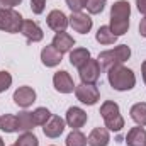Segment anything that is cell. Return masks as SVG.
<instances>
[{
  "mask_svg": "<svg viewBox=\"0 0 146 146\" xmlns=\"http://www.w3.org/2000/svg\"><path fill=\"white\" fill-rule=\"evenodd\" d=\"M68 21H70V26L73 27V31H76L80 34H87L94 26L92 19L87 14H82V12H72Z\"/></svg>",
  "mask_w": 146,
  "mask_h": 146,
  "instance_id": "ba28073f",
  "label": "cell"
},
{
  "mask_svg": "<svg viewBox=\"0 0 146 146\" xmlns=\"http://www.w3.org/2000/svg\"><path fill=\"white\" fill-rule=\"evenodd\" d=\"M75 95L82 104L87 106H94L97 104V100L100 99V92L95 85H87V83H80L75 87Z\"/></svg>",
  "mask_w": 146,
  "mask_h": 146,
  "instance_id": "5b68a950",
  "label": "cell"
},
{
  "mask_svg": "<svg viewBox=\"0 0 146 146\" xmlns=\"http://www.w3.org/2000/svg\"><path fill=\"white\" fill-rule=\"evenodd\" d=\"M0 146H3V139L2 138H0Z\"/></svg>",
  "mask_w": 146,
  "mask_h": 146,
  "instance_id": "d590c367",
  "label": "cell"
},
{
  "mask_svg": "<svg viewBox=\"0 0 146 146\" xmlns=\"http://www.w3.org/2000/svg\"><path fill=\"white\" fill-rule=\"evenodd\" d=\"M14 102H15L19 107H22V109L31 107V106L36 102V92H34V88H31V87H27V85L19 87V88L14 92Z\"/></svg>",
  "mask_w": 146,
  "mask_h": 146,
  "instance_id": "52a82bcc",
  "label": "cell"
},
{
  "mask_svg": "<svg viewBox=\"0 0 146 146\" xmlns=\"http://www.w3.org/2000/svg\"><path fill=\"white\" fill-rule=\"evenodd\" d=\"M107 78H109L110 87L117 92H126L131 90L136 85V75L133 70L122 66V65H115L107 70Z\"/></svg>",
  "mask_w": 146,
  "mask_h": 146,
  "instance_id": "6da1fadb",
  "label": "cell"
},
{
  "mask_svg": "<svg viewBox=\"0 0 146 146\" xmlns=\"http://www.w3.org/2000/svg\"><path fill=\"white\" fill-rule=\"evenodd\" d=\"M131 5L127 0H119L110 7V19H129Z\"/></svg>",
  "mask_w": 146,
  "mask_h": 146,
  "instance_id": "ac0fdd59",
  "label": "cell"
},
{
  "mask_svg": "<svg viewBox=\"0 0 146 146\" xmlns=\"http://www.w3.org/2000/svg\"><path fill=\"white\" fill-rule=\"evenodd\" d=\"M51 115H53V114L46 109V107H37V109L33 112V117H34L36 126H44V124L49 121V117H51Z\"/></svg>",
  "mask_w": 146,
  "mask_h": 146,
  "instance_id": "4316f807",
  "label": "cell"
},
{
  "mask_svg": "<svg viewBox=\"0 0 146 146\" xmlns=\"http://www.w3.org/2000/svg\"><path fill=\"white\" fill-rule=\"evenodd\" d=\"M17 121H19V131H24V133L31 131V129L36 126V122H34V117H33V112H27V110H22V112H19V115H17Z\"/></svg>",
  "mask_w": 146,
  "mask_h": 146,
  "instance_id": "7402d4cb",
  "label": "cell"
},
{
  "mask_svg": "<svg viewBox=\"0 0 146 146\" xmlns=\"http://www.w3.org/2000/svg\"><path fill=\"white\" fill-rule=\"evenodd\" d=\"M136 5H138V10L146 15V0H136Z\"/></svg>",
  "mask_w": 146,
  "mask_h": 146,
  "instance_id": "d6a6232c",
  "label": "cell"
},
{
  "mask_svg": "<svg viewBox=\"0 0 146 146\" xmlns=\"http://www.w3.org/2000/svg\"><path fill=\"white\" fill-rule=\"evenodd\" d=\"M131 56V49L127 44H121V46H115L114 49H107V51H102L97 58L99 65L102 70H109L115 65H122L124 61H127Z\"/></svg>",
  "mask_w": 146,
  "mask_h": 146,
  "instance_id": "7a4b0ae2",
  "label": "cell"
},
{
  "mask_svg": "<svg viewBox=\"0 0 146 146\" xmlns=\"http://www.w3.org/2000/svg\"><path fill=\"white\" fill-rule=\"evenodd\" d=\"M61 54H65V53H68L70 49H72L73 46H75V39H73L68 33H56V36L53 37V42H51Z\"/></svg>",
  "mask_w": 146,
  "mask_h": 146,
  "instance_id": "2e32d148",
  "label": "cell"
},
{
  "mask_svg": "<svg viewBox=\"0 0 146 146\" xmlns=\"http://www.w3.org/2000/svg\"><path fill=\"white\" fill-rule=\"evenodd\" d=\"M100 115L106 122V127L109 131L114 133H119L122 127H124V119L121 115V110L119 106L114 102V100H106L102 106H100Z\"/></svg>",
  "mask_w": 146,
  "mask_h": 146,
  "instance_id": "3957f363",
  "label": "cell"
},
{
  "mask_svg": "<svg viewBox=\"0 0 146 146\" xmlns=\"http://www.w3.org/2000/svg\"><path fill=\"white\" fill-rule=\"evenodd\" d=\"M53 146H54V145H53Z\"/></svg>",
  "mask_w": 146,
  "mask_h": 146,
  "instance_id": "8d00e7d4",
  "label": "cell"
},
{
  "mask_svg": "<svg viewBox=\"0 0 146 146\" xmlns=\"http://www.w3.org/2000/svg\"><path fill=\"white\" fill-rule=\"evenodd\" d=\"M46 22H48L49 29H53V31H56V33H63V31L68 27V24H70L68 17H66L61 10H51V12L48 14Z\"/></svg>",
  "mask_w": 146,
  "mask_h": 146,
  "instance_id": "30bf717a",
  "label": "cell"
},
{
  "mask_svg": "<svg viewBox=\"0 0 146 146\" xmlns=\"http://www.w3.org/2000/svg\"><path fill=\"white\" fill-rule=\"evenodd\" d=\"M12 85V75L9 72H0V94Z\"/></svg>",
  "mask_w": 146,
  "mask_h": 146,
  "instance_id": "f1b7e54d",
  "label": "cell"
},
{
  "mask_svg": "<svg viewBox=\"0 0 146 146\" xmlns=\"http://www.w3.org/2000/svg\"><path fill=\"white\" fill-rule=\"evenodd\" d=\"M141 73H143V80H145V83H146V60L143 61V65H141Z\"/></svg>",
  "mask_w": 146,
  "mask_h": 146,
  "instance_id": "e575fe53",
  "label": "cell"
},
{
  "mask_svg": "<svg viewBox=\"0 0 146 146\" xmlns=\"http://www.w3.org/2000/svg\"><path fill=\"white\" fill-rule=\"evenodd\" d=\"M41 61H42L44 66L53 68V66H56V65L61 63V53L53 44H49V46L42 48V51H41Z\"/></svg>",
  "mask_w": 146,
  "mask_h": 146,
  "instance_id": "5bb4252c",
  "label": "cell"
},
{
  "mask_svg": "<svg viewBox=\"0 0 146 146\" xmlns=\"http://www.w3.org/2000/svg\"><path fill=\"white\" fill-rule=\"evenodd\" d=\"M42 131H44V134H46L48 138L54 139V138H58V136L63 134V131H65V121H63L60 115H51L49 121L44 124Z\"/></svg>",
  "mask_w": 146,
  "mask_h": 146,
  "instance_id": "8fae6325",
  "label": "cell"
},
{
  "mask_svg": "<svg viewBox=\"0 0 146 146\" xmlns=\"http://www.w3.org/2000/svg\"><path fill=\"white\" fill-rule=\"evenodd\" d=\"M22 15L14 9H0V31H5L9 34L21 33L22 27Z\"/></svg>",
  "mask_w": 146,
  "mask_h": 146,
  "instance_id": "277c9868",
  "label": "cell"
},
{
  "mask_svg": "<svg viewBox=\"0 0 146 146\" xmlns=\"http://www.w3.org/2000/svg\"><path fill=\"white\" fill-rule=\"evenodd\" d=\"M14 146H39V141H37V138L33 134V133H24V134H21L17 139H15V143Z\"/></svg>",
  "mask_w": 146,
  "mask_h": 146,
  "instance_id": "484cf974",
  "label": "cell"
},
{
  "mask_svg": "<svg viewBox=\"0 0 146 146\" xmlns=\"http://www.w3.org/2000/svg\"><path fill=\"white\" fill-rule=\"evenodd\" d=\"M87 119H88L87 112L83 109H80V107H70V109L66 110V124L70 127H73V129L83 127L85 122H87Z\"/></svg>",
  "mask_w": 146,
  "mask_h": 146,
  "instance_id": "7c38bea8",
  "label": "cell"
},
{
  "mask_svg": "<svg viewBox=\"0 0 146 146\" xmlns=\"http://www.w3.org/2000/svg\"><path fill=\"white\" fill-rule=\"evenodd\" d=\"M44 7H46V0H31V9L37 15L44 12Z\"/></svg>",
  "mask_w": 146,
  "mask_h": 146,
  "instance_id": "4dcf8cb0",
  "label": "cell"
},
{
  "mask_svg": "<svg viewBox=\"0 0 146 146\" xmlns=\"http://www.w3.org/2000/svg\"><path fill=\"white\" fill-rule=\"evenodd\" d=\"M126 145L127 146H146V131L145 127H131L126 136Z\"/></svg>",
  "mask_w": 146,
  "mask_h": 146,
  "instance_id": "e0dca14e",
  "label": "cell"
},
{
  "mask_svg": "<svg viewBox=\"0 0 146 146\" xmlns=\"http://www.w3.org/2000/svg\"><path fill=\"white\" fill-rule=\"evenodd\" d=\"M22 0H0V9H12L15 5H19Z\"/></svg>",
  "mask_w": 146,
  "mask_h": 146,
  "instance_id": "1f68e13d",
  "label": "cell"
},
{
  "mask_svg": "<svg viewBox=\"0 0 146 146\" xmlns=\"http://www.w3.org/2000/svg\"><path fill=\"white\" fill-rule=\"evenodd\" d=\"M88 60H90V51L85 48H76L70 53V63L75 68H82Z\"/></svg>",
  "mask_w": 146,
  "mask_h": 146,
  "instance_id": "d6986e66",
  "label": "cell"
},
{
  "mask_svg": "<svg viewBox=\"0 0 146 146\" xmlns=\"http://www.w3.org/2000/svg\"><path fill=\"white\" fill-rule=\"evenodd\" d=\"M0 129L3 133H15L19 131V121H17V115H12V114H3L0 117Z\"/></svg>",
  "mask_w": 146,
  "mask_h": 146,
  "instance_id": "44dd1931",
  "label": "cell"
},
{
  "mask_svg": "<svg viewBox=\"0 0 146 146\" xmlns=\"http://www.w3.org/2000/svg\"><path fill=\"white\" fill-rule=\"evenodd\" d=\"M21 33L26 36V39H27L29 42H39V41L44 37L42 29L37 26L34 21H24V22H22V27H21Z\"/></svg>",
  "mask_w": 146,
  "mask_h": 146,
  "instance_id": "4fadbf2b",
  "label": "cell"
},
{
  "mask_svg": "<svg viewBox=\"0 0 146 146\" xmlns=\"http://www.w3.org/2000/svg\"><path fill=\"white\" fill-rule=\"evenodd\" d=\"M100 65L97 60H88L82 68H78L80 73V78H82V83H87V85H95L97 80L100 78Z\"/></svg>",
  "mask_w": 146,
  "mask_h": 146,
  "instance_id": "8992f818",
  "label": "cell"
},
{
  "mask_svg": "<svg viewBox=\"0 0 146 146\" xmlns=\"http://www.w3.org/2000/svg\"><path fill=\"white\" fill-rule=\"evenodd\" d=\"M85 2L87 0H66V5L72 12H82V9H85Z\"/></svg>",
  "mask_w": 146,
  "mask_h": 146,
  "instance_id": "f546056e",
  "label": "cell"
},
{
  "mask_svg": "<svg viewBox=\"0 0 146 146\" xmlns=\"http://www.w3.org/2000/svg\"><path fill=\"white\" fill-rule=\"evenodd\" d=\"M66 146H87V136L78 131V129H73L72 133L66 136Z\"/></svg>",
  "mask_w": 146,
  "mask_h": 146,
  "instance_id": "d4e9b609",
  "label": "cell"
},
{
  "mask_svg": "<svg viewBox=\"0 0 146 146\" xmlns=\"http://www.w3.org/2000/svg\"><path fill=\"white\" fill-rule=\"evenodd\" d=\"M85 7L88 10V14H100L106 7V0H87L85 2Z\"/></svg>",
  "mask_w": 146,
  "mask_h": 146,
  "instance_id": "83f0119b",
  "label": "cell"
},
{
  "mask_svg": "<svg viewBox=\"0 0 146 146\" xmlns=\"http://www.w3.org/2000/svg\"><path fill=\"white\" fill-rule=\"evenodd\" d=\"M53 85L54 88L60 92V94H72L75 90V83H73V78L70 76V73L61 70V72H56L53 76Z\"/></svg>",
  "mask_w": 146,
  "mask_h": 146,
  "instance_id": "9c48e42d",
  "label": "cell"
},
{
  "mask_svg": "<svg viewBox=\"0 0 146 146\" xmlns=\"http://www.w3.org/2000/svg\"><path fill=\"white\" fill-rule=\"evenodd\" d=\"M139 34L143 37H146V15L141 19V22H139Z\"/></svg>",
  "mask_w": 146,
  "mask_h": 146,
  "instance_id": "836d02e7",
  "label": "cell"
},
{
  "mask_svg": "<svg viewBox=\"0 0 146 146\" xmlns=\"http://www.w3.org/2000/svg\"><path fill=\"white\" fill-rule=\"evenodd\" d=\"M110 31L114 33V36H122L127 33L129 29V19H110Z\"/></svg>",
  "mask_w": 146,
  "mask_h": 146,
  "instance_id": "cb8c5ba5",
  "label": "cell"
},
{
  "mask_svg": "<svg viewBox=\"0 0 146 146\" xmlns=\"http://www.w3.org/2000/svg\"><path fill=\"white\" fill-rule=\"evenodd\" d=\"M95 39L100 44H114L117 41V36H114V33L110 31L109 26H100L97 34H95Z\"/></svg>",
  "mask_w": 146,
  "mask_h": 146,
  "instance_id": "603a6c76",
  "label": "cell"
},
{
  "mask_svg": "<svg viewBox=\"0 0 146 146\" xmlns=\"http://www.w3.org/2000/svg\"><path fill=\"white\" fill-rule=\"evenodd\" d=\"M131 119L138 124V126H146V102H138L134 104L131 110Z\"/></svg>",
  "mask_w": 146,
  "mask_h": 146,
  "instance_id": "ffe728a7",
  "label": "cell"
},
{
  "mask_svg": "<svg viewBox=\"0 0 146 146\" xmlns=\"http://www.w3.org/2000/svg\"><path fill=\"white\" fill-rule=\"evenodd\" d=\"M109 141H110V136L107 127H95V129H92V133L87 138L88 146H107Z\"/></svg>",
  "mask_w": 146,
  "mask_h": 146,
  "instance_id": "9a60e30c",
  "label": "cell"
}]
</instances>
